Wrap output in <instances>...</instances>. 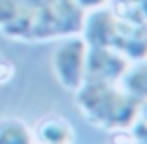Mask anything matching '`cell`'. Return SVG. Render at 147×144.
I'll list each match as a JSON object with an SVG mask.
<instances>
[{"label":"cell","instance_id":"cell-1","mask_svg":"<svg viewBox=\"0 0 147 144\" xmlns=\"http://www.w3.org/2000/svg\"><path fill=\"white\" fill-rule=\"evenodd\" d=\"M84 11L73 0H19V13L2 36L24 43H43L80 34Z\"/></svg>","mask_w":147,"mask_h":144},{"label":"cell","instance_id":"cell-2","mask_svg":"<svg viewBox=\"0 0 147 144\" xmlns=\"http://www.w3.org/2000/svg\"><path fill=\"white\" fill-rule=\"evenodd\" d=\"M73 94L82 116L104 131L127 129L144 114L145 101L125 94L115 83L86 79Z\"/></svg>","mask_w":147,"mask_h":144},{"label":"cell","instance_id":"cell-3","mask_svg":"<svg viewBox=\"0 0 147 144\" xmlns=\"http://www.w3.org/2000/svg\"><path fill=\"white\" fill-rule=\"evenodd\" d=\"M86 54L88 45L80 34L65 36L58 40L52 51V71L60 86L67 92H75L86 77Z\"/></svg>","mask_w":147,"mask_h":144},{"label":"cell","instance_id":"cell-4","mask_svg":"<svg viewBox=\"0 0 147 144\" xmlns=\"http://www.w3.org/2000/svg\"><path fill=\"white\" fill-rule=\"evenodd\" d=\"M130 60L110 47H88L86 77L84 81H106L117 83V79L129 68Z\"/></svg>","mask_w":147,"mask_h":144},{"label":"cell","instance_id":"cell-5","mask_svg":"<svg viewBox=\"0 0 147 144\" xmlns=\"http://www.w3.org/2000/svg\"><path fill=\"white\" fill-rule=\"evenodd\" d=\"M32 135L36 144H75L76 133L67 118L49 112L32 126Z\"/></svg>","mask_w":147,"mask_h":144},{"label":"cell","instance_id":"cell-6","mask_svg":"<svg viewBox=\"0 0 147 144\" xmlns=\"http://www.w3.org/2000/svg\"><path fill=\"white\" fill-rule=\"evenodd\" d=\"M115 84L125 94L147 103V66H145V60L130 62L129 68L123 71V75L117 79Z\"/></svg>","mask_w":147,"mask_h":144},{"label":"cell","instance_id":"cell-7","mask_svg":"<svg viewBox=\"0 0 147 144\" xmlns=\"http://www.w3.org/2000/svg\"><path fill=\"white\" fill-rule=\"evenodd\" d=\"M0 144H36L32 127L17 116L0 118Z\"/></svg>","mask_w":147,"mask_h":144},{"label":"cell","instance_id":"cell-8","mask_svg":"<svg viewBox=\"0 0 147 144\" xmlns=\"http://www.w3.org/2000/svg\"><path fill=\"white\" fill-rule=\"evenodd\" d=\"M19 13V0H0V30L6 28Z\"/></svg>","mask_w":147,"mask_h":144},{"label":"cell","instance_id":"cell-9","mask_svg":"<svg viewBox=\"0 0 147 144\" xmlns=\"http://www.w3.org/2000/svg\"><path fill=\"white\" fill-rule=\"evenodd\" d=\"M106 144H142L134 139L130 127L127 129H114V131H108V141Z\"/></svg>","mask_w":147,"mask_h":144},{"label":"cell","instance_id":"cell-10","mask_svg":"<svg viewBox=\"0 0 147 144\" xmlns=\"http://www.w3.org/2000/svg\"><path fill=\"white\" fill-rule=\"evenodd\" d=\"M13 77H15V66L11 64L9 60L0 56V86H2V84H7Z\"/></svg>","mask_w":147,"mask_h":144},{"label":"cell","instance_id":"cell-11","mask_svg":"<svg viewBox=\"0 0 147 144\" xmlns=\"http://www.w3.org/2000/svg\"><path fill=\"white\" fill-rule=\"evenodd\" d=\"M84 13L88 11H93V10H99V8H106L110 4V0H73Z\"/></svg>","mask_w":147,"mask_h":144},{"label":"cell","instance_id":"cell-12","mask_svg":"<svg viewBox=\"0 0 147 144\" xmlns=\"http://www.w3.org/2000/svg\"><path fill=\"white\" fill-rule=\"evenodd\" d=\"M0 56H2V53H0Z\"/></svg>","mask_w":147,"mask_h":144}]
</instances>
